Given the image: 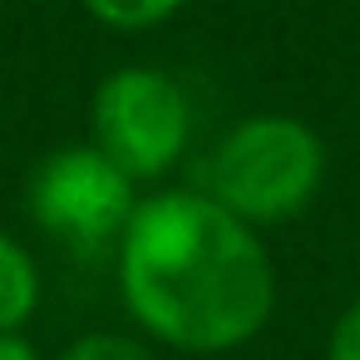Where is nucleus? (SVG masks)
<instances>
[{
    "mask_svg": "<svg viewBox=\"0 0 360 360\" xmlns=\"http://www.w3.org/2000/svg\"><path fill=\"white\" fill-rule=\"evenodd\" d=\"M119 291L153 340L222 355L266 326L276 266L266 242L217 198L168 188L143 198L119 237Z\"/></svg>",
    "mask_w": 360,
    "mask_h": 360,
    "instance_id": "f257e3e1",
    "label": "nucleus"
},
{
    "mask_svg": "<svg viewBox=\"0 0 360 360\" xmlns=\"http://www.w3.org/2000/svg\"><path fill=\"white\" fill-rule=\"evenodd\" d=\"M0 360H40L20 335H0Z\"/></svg>",
    "mask_w": 360,
    "mask_h": 360,
    "instance_id": "1a4fd4ad",
    "label": "nucleus"
},
{
    "mask_svg": "<svg viewBox=\"0 0 360 360\" xmlns=\"http://www.w3.org/2000/svg\"><path fill=\"white\" fill-rule=\"evenodd\" d=\"M84 11L109 30H153L183 11V0H84Z\"/></svg>",
    "mask_w": 360,
    "mask_h": 360,
    "instance_id": "423d86ee",
    "label": "nucleus"
},
{
    "mask_svg": "<svg viewBox=\"0 0 360 360\" xmlns=\"http://www.w3.org/2000/svg\"><path fill=\"white\" fill-rule=\"evenodd\" d=\"M35 306H40V266L15 237L0 232V335H20Z\"/></svg>",
    "mask_w": 360,
    "mask_h": 360,
    "instance_id": "39448f33",
    "label": "nucleus"
},
{
    "mask_svg": "<svg viewBox=\"0 0 360 360\" xmlns=\"http://www.w3.org/2000/svg\"><path fill=\"white\" fill-rule=\"evenodd\" d=\"M89 124H94V148L109 163H119L134 183H153L183 158L193 134V109L173 75L153 65H124L99 79Z\"/></svg>",
    "mask_w": 360,
    "mask_h": 360,
    "instance_id": "7ed1b4c3",
    "label": "nucleus"
},
{
    "mask_svg": "<svg viewBox=\"0 0 360 360\" xmlns=\"http://www.w3.org/2000/svg\"><path fill=\"white\" fill-rule=\"evenodd\" d=\"M60 360H153V350L134 335H114V330H89L79 340L65 345Z\"/></svg>",
    "mask_w": 360,
    "mask_h": 360,
    "instance_id": "0eeeda50",
    "label": "nucleus"
},
{
    "mask_svg": "<svg viewBox=\"0 0 360 360\" xmlns=\"http://www.w3.org/2000/svg\"><path fill=\"white\" fill-rule=\"evenodd\" d=\"M326 360H360V301H350V306L340 311V321L330 326Z\"/></svg>",
    "mask_w": 360,
    "mask_h": 360,
    "instance_id": "6e6552de",
    "label": "nucleus"
},
{
    "mask_svg": "<svg viewBox=\"0 0 360 360\" xmlns=\"http://www.w3.org/2000/svg\"><path fill=\"white\" fill-rule=\"evenodd\" d=\"M25 207L30 222L50 232L60 247L94 257L124 237L139 198H134V178L119 163H109L94 143H65L35 168Z\"/></svg>",
    "mask_w": 360,
    "mask_h": 360,
    "instance_id": "20e7f679",
    "label": "nucleus"
},
{
    "mask_svg": "<svg viewBox=\"0 0 360 360\" xmlns=\"http://www.w3.org/2000/svg\"><path fill=\"white\" fill-rule=\"evenodd\" d=\"M326 143L311 124L291 114L242 119L207 158V198H217L247 227L286 222L321 193Z\"/></svg>",
    "mask_w": 360,
    "mask_h": 360,
    "instance_id": "f03ea898",
    "label": "nucleus"
}]
</instances>
